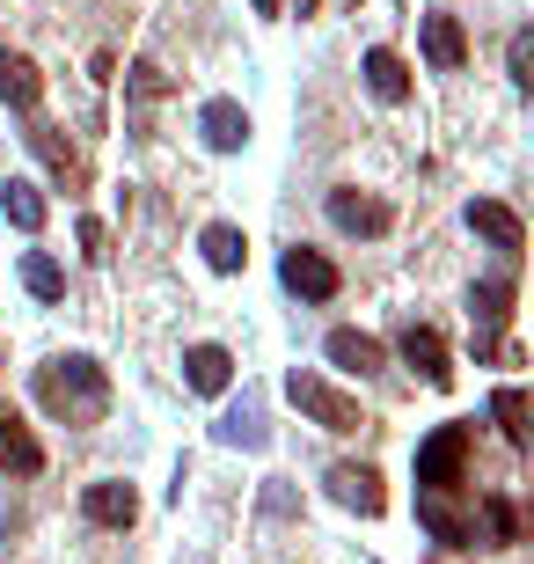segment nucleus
Here are the masks:
<instances>
[{"instance_id":"f3484780","label":"nucleus","mask_w":534,"mask_h":564,"mask_svg":"<svg viewBox=\"0 0 534 564\" xmlns=\"http://www.w3.org/2000/svg\"><path fill=\"white\" fill-rule=\"evenodd\" d=\"M417 521H425V528H432V535H439V543H447V550H461V543H469V535H476V528L461 521V513H454V506L439 499V491H417Z\"/></svg>"},{"instance_id":"bb28decb","label":"nucleus","mask_w":534,"mask_h":564,"mask_svg":"<svg viewBox=\"0 0 534 564\" xmlns=\"http://www.w3.org/2000/svg\"><path fill=\"white\" fill-rule=\"evenodd\" d=\"M527 59H534V44H527V30H520V37H513V82H534Z\"/></svg>"},{"instance_id":"a211bd4d","label":"nucleus","mask_w":534,"mask_h":564,"mask_svg":"<svg viewBox=\"0 0 534 564\" xmlns=\"http://www.w3.org/2000/svg\"><path fill=\"white\" fill-rule=\"evenodd\" d=\"M198 250H206V264H212V272H242L249 242H242V228H235V220H212V228L198 235Z\"/></svg>"},{"instance_id":"4468645a","label":"nucleus","mask_w":534,"mask_h":564,"mask_svg":"<svg viewBox=\"0 0 534 564\" xmlns=\"http://www.w3.org/2000/svg\"><path fill=\"white\" fill-rule=\"evenodd\" d=\"M0 469H15V477H37L44 469V447L30 440V425L15 411H0Z\"/></svg>"},{"instance_id":"39448f33","label":"nucleus","mask_w":534,"mask_h":564,"mask_svg":"<svg viewBox=\"0 0 534 564\" xmlns=\"http://www.w3.org/2000/svg\"><path fill=\"white\" fill-rule=\"evenodd\" d=\"M81 513L96 528H132V521H140V491H132L124 477H103V484H88V491H81Z\"/></svg>"},{"instance_id":"20e7f679","label":"nucleus","mask_w":534,"mask_h":564,"mask_svg":"<svg viewBox=\"0 0 534 564\" xmlns=\"http://www.w3.org/2000/svg\"><path fill=\"white\" fill-rule=\"evenodd\" d=\"M279 279H286V293H301V301H337V286H345V272H337L323 250H286L279 257Z\"/></svg>"},{"instance_id":"a878e982","label":"nucleus","mask_w":534,"mask_h":564,"mask_svg":"<svg viewBox=\"0 0 534 564\" xmlns=\"http://www.w3.org/2000/svg\"><path fill=\"white\" fill-rule=\"evenodd\" d=\"M81 250H88V257L110 250V228H103V220H81Z\"/></svg>"},{"instance_id":"2eb2a0df","label":"nucleus","mask_w":534,"mask_h":564,"mask_svg":"<svg viewBox=\"0 0 534 564\" xmlns=\"http://www.w3.org/2000/svg\"><path fill=\"white\" fill-rule=\"evenodd\" d=\"M329 367H345V375H373V367H381V337H367V330H329Z\"/></svg>"},{"instance_id":"6ab92c4d","label":"nucleus","mask_w":534,"mask_h":564,"mask_svg":"<svg viewBox=\"0 0 534 564\" xmlns=\"http://www.w3.org/2000/svg\"><path fill=\"white\" fill-rule=\"evenodd\" d=\"M0 213H8L22 235H37V228H44V191L15 176V184H0Z\"/></svg>"},{"instance_id":"f257e3e1","label":"nucleus","mask_w":534,"mask_h":564,"mask_svg":"<svg viewBox=\"0 0 534 564\" xmlns=\"http://www.w3.org/2000/svg\"><path fill=\"white\" fill-rule=\"evenodd\" d=\"M37 403L52 411V419H103V403H110V381H103V367L96 359H44L37 367Z\"/></svg>"},{"instance_id":"9b49d317","label":"nucleus","mask_w":534,"mask_h":564,"mask_svg":"<svg viewBox=\"0 0 534 564\" xmlns=\"http://www.w3.org/2000/svg\"><path fill=\"white\" fill-rule=\"evenodd\" d=\"M359 74H367L373 104H403V96H411V66H403V52H389V44H373L367 59H359Z\"/></svg>"},{"instance_id":"5701e85b","label":"nucleus","mask_w":534,"mask_h":564,"mask_svg":"<svg viewBox=\"0 0 534 564\" xmlns=\"http://www.w3.org/2000/svg\"><path fill=\"white\" fill-rule=\"evenodd\" d=\"M491 419H498V433L520 447V440H527V397H520V389H498V397H491Z\"/></svg>"},{"instance_id":"f03ea898","label":"nucleus","mask_w":534,"mask_h":564,"mask_svg":"<svg viewBox=\"0 0 534 564\" xmlns=\"http://www.w3.org/2000/svg\"><path fill=\"white\" fill-rule=\"evenodd\" d=\"M286 397L301 403V411H308V419L323 425V433H359V425H367L359 397H345V389H329V381L315 375V367H293V375H286Z\"/></svg>"},{"instance_id":"aec40b11","label":"nucleus","mask_w":534,"mask_h":564,"mask_svg":"<svg viewBox=\"0 0 534 564\" xmlns=\"http://www.w3.org/2000/svg\"><path fill=\"white\" fill-rule=\"evenodd\" d=\"M264 411H257V403H235V411H227V419H220V447H264Z\"/></svg>"},{"instance_id":"7ed1b4c3","label":"nucleus","mask_w":534,"mask_h":564,"mask_svg":"<svg viewBox=\"0 0 534 564\" xmlns=\"http://www.w3.org/2000/svg\"><path fill=\"white\" fill-rule=\"evenodd\" d=\"M461 462H469V425H439L417 447V484L425 491H447V484H461Z\"/></svg>"},{"instance_id":"6e6552de","label":"nucleus","mask_w":534,"mask_h":564,"mask_svg":"<svg viewBox=\"0 0 534 564\" xmlns=\"http://www.w3.org/2000/svg\"><path fill=\"white\" fill-rule=\"evenodd\" d=\"M227 381H235V352H227V345H190L184 352V389L190 397H220Z\"/></svg>"},{"instance_id":"412c9836","label":"nucleus","mask_w":534,"mask_h":564,"mask_svg":"<svg viewBox=\"0 0 534 564\" xmlns=\"http://www.w3.org/2000/svg\"><path fill=\"white\" fill-rule=\"evenodd\" d=\"M22 286L37 293V301H66V272H59V257L30 250V257H22Z\"/></svg>"},{"instance_id":"ddd939ff","label":"nucleus","mask_w":534,"mask_h":564,"mask_svg":"<svg viewBox=\"0 0 534 564\" xmlns=\"http://www.w3.org/2000/svg\"><path fill=\"white\" fill-rule=\"evenodd\" d=\"M0 104L8 110H37L44 104V74L22 52H0Z\"/></svg>"},{"instance_id":"f8f14e48","label":"nucleus","mask_w":534,"mask_h":564,"mask_svg":"<svg viewBox=\"0 0 534 564\" xmlns=\"http://www.w3.org/2000/svg\"><path fill=\"white\" fill-rule=\"evenodd\" d=\"M329 220L345 235H389V206L381 198H359V191H329Z\"/></svg>"},{"instance_id":"4be33fe9","label":"nucleus","mask_w":534,"mask_h":564,"mask_svg":"<svg viewBox=\"0 0 534 564\" xmlns=\"http://www.w3.org/2000/svg\"><path fill=\"white\" fill-rule=\"evenodd\" d=\"M469 308L483 315V323H505V315H513V279H483V286H469Z\"/></svg>"},{"instance_id":"9d476101","label":"nucleus","mask_w":534,"mask_h":564,"mask_svg":"<svg viewBox=\"0 0 534 564\" xmlns=\"http://www.w3.org/2000/svg\"><path fill=\"white\" fill-rule=\"evenodd\" d=\"M329 491H337V506L367 513V521L381 513V506H389V499H381V477H373L367 462H337V469H329Z\"/></svg>"},{"instance_id":"0eeeda50","label":"nucleus","mask_w":534,"mask_h":564,"mask_svg":"<svg viewBox=\"0 0 534 564\" xmlns=\"http://www.w3.org/2000/svg\"><path fill=\"white\" fill-rule=\"evenodd\" d=\"M198 132H206L212 154H235V147H249V110L235 104V96H212V104L198 110Z\"/></svg>"},{"instance_id":"cd10ccee","label":"nucleus","mask_w":534,"mask_h":564,"mask_svg":"<svg viewBox=\"0 0 534 564\" xmlns=\"http://www.w3.org/2000/svg\"><path fill=\"white\" fill-rule=\"evenodd\" d=\"M257 8H264V15H279V0H257Z\"/></svg>"},{"instance_id":"1a4fd4ad","label":"nucleus","mask_w":534,"mask_h":564,"mask_svg":"<svg viewBox=\"0 0 534 564\" xmlns=\"http://www.w3.org/2000/svg\"><path fill=\"white\" fill-rule=\"evenodd\" d=\"M469 228L491 242L498 257H520V242H527V228H520V213L513 206H498V198H476L469 206Z\"/></svg>"},{"instance_id":"393cba45","label":"nucleus","mask_w":534,"mask_h":564,"mask_svg":"<svg viewBox=\"0 0 534 564\" xmlns=\"http://www.w3.org/2000/svg\"><path fill=\"white\" fill-rule=\"evenodd\" d=\"M162 88H168V74H162L154 59H140V66H132V96H162Z\"/></svg>"},{"instance_id":"423d86ee","label":"nucleus","mask_w":534,"mask_h":564,"mask_svg":"<svg viewBox=\"0 0 534 564\" xmlns=\"http://www.w3.org/2000/svg\"><path fill=\"white\" fill-rule=\"evenodd\" d=\"M395 352L411 359V367L432 381V389H447V381H454V367H447V337L432 330V323H411V330L395 337Z\"/></svg>"},{"instance_id":"dca6fc26","label":"nucleus","mask_w":534,"mask_h":564,"mask_svg":"<svg viewBox=\"0 0 534 564\" xmlns=\"http://www.w3.org/2000/svg\"><path fill=\"white\" fill-rule=\"evenodd\" d=\"M425 59L439 66V74H461V66H469V37H461V22H454V15L425 22Z\"/></svg>"},{"instance_id":"b1692460","label":"nucleus","mask_w":534,"mask_h":564,"mask_svg":"<svg viewBox=\"0 0 534 564\" xmlns=\"http://www.w3.org/2000/svg\"><path fill=\"white\" fill-rule=\"evenodd\" d=\"M483 521H491L498 543H520V513H513V499H483Z\"/></svg>"}]
</instances>
